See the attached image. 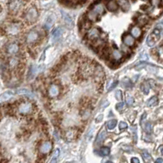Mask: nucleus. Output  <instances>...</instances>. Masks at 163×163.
<instances>
[{
    "label": "nucleus",
    "instance_id": "nucleus-45",
    "mask_svg": "<svg viewBox=\"0 0 163 163\" xmlns=\"http://www.w3.org/2000/svg\"><path fill=\"white\" fill-rule=\"evenodd\" d=\"M155 163H163V159L162 158H158L156 161H155Z\"/></svg>",
    "mask_w": 163,
    "mask_h": 163
},
{
    "label": "nucleus",
    "instance_id": "nucleus-44",
    "mask_svg": "<svg viewBox=\"0 0 163 163\" xmlns=\"http://www.w3.org/2000/svg\"><path fill=\"white\" fill-rule=\"evenodd\" d=\"M57 158L53 157V158L51 159V161H50V162L49 163H57Z\"/></svg>",
    "mask_w": 163,
    "mask_h": 163
},
{
    "label": "nucleus",
    "instance_id": "nucleus-13",
    "mask_svg": "<svg viewBox=\"0 0 163 163\" xmlns=\"http://www.w3.org/2000/svg\"><path fill=\"white\" fill-rule=\"evenodd\" d=\"M7 64H8V66L11 68V69H15L17 66H19V64H20V60L18 57H11L8 59V62H7Z\"/></svg>",
    "mask_w": 163,
    "mask_h": 163
},
{
    "label": "nucleus",
    "instance_id": "nucleus-21",
    "mask_svg": "<svg viewBox=\"0 0 163 163\" xmlns=\"http://www.w3.org/2000/svg\"><path fill=\"white\" fill-rule=\"evenodd\" d=\"M62 34V29L61 27H57L53 31V39H58Z\"/></svg>",
    "mask_w": 163,
    "mask_h": 163
},
{
    "label": "nucleus",
    "instance_id": "nucleus-22",
    "mask_svg": "<svg viewBox=\"0 0 163 163\" xmlns=\"http://www.w3.org/2000/svg\"><path fill=\"white\" fill-rule=\"evenodd\" d=\"M119 5L124 11H128L130 8V3L127 0H118Z\"/></svg>",
    "mask_w": 163,
    "mask_h": 163
},
{
    "label": "nucleus",
    "instance_id": "nucleus-42",
    "mask_svg": "<svg viewBox=\"0 0 163 163\" xmlns=\"http://www.w3.org/2000/svg\"><path fill=\"white\" fill-rule=\"evenodd\" d=\"M131 163H139V160L137 158H133L131 159Z\"/></svg>",
    "mask_w": 163,
    "mask_h": 163
},
{
    "label": "nucleus",
    "instance_id": "nucleus-10",
    "mask_svg": "<svg viewBox=\"0 0 163 163\" xmlns=\"http://www.w3.org/2000/svg\"><path fill=\"white\" fill-rule=\"evenodd\" d=\"M62 16L63 18V21L65 22V24L66 25V26L68 28H71L74 26V22H73V19L68 13H66L65 11H62Z\"/></svg>",
    "mask_w": 163,
    "mask_h": 163
},
{
    "label": "nucleus",
    "instance_id": "nucleus-19",
    "mask_svg": "<svg viewBox=\"0 0 163 163\" xmlns=\"http://www.w3.org/2000/svg\"><path fill=\"white\" fill-rule=\"evenodd\" d=\"M98 15L95 11H93V9L92 10H90V11L87 13L88 20L90 21V22H96V21L98 20Z\"/></svg>",
    "mask_w": 163,
    "mask_h": 163
},
{
    "label": "nucleus",
    "instance_id": "nucleus-6",
    "mask_svg": "<svg viewBox=\"0 0 163 163\" xmlns=\"http://www.w3.org/2000/svg\"><path fill=\"white\" fill-rule=\"evenodd\" d=\"M53 148V143L50 141L43 142L39 146V152L41 154H48Z\"/></svg>",
    "mask_w": 163,
    "mask_h": 163
},
{
    "label": "nucleus",
    "instance_id": "nucleus-32",
    "mask_svg": "<svg viewBox=\"0 0 163 163\" xmlns=\"http://www.w3.org/2000/svg\"><path fill=\"white\" fill-rule=\"evenodd\" d=\"M143 129H144V131H145V132H146L147 134H151L152 131V124H151L150 122H146V123L144 124Z\"/></svg>",
    "mask_w": 163,
    "mask_h": 163
},
{
    "label": "nucleus",
    "instance_id": "nucleus-8",
    "mask_svg": "<svg viewBox=\"0 0 163 163\" xmlns=\"http://www.w3.org/2000/svg\"><path fill=\"white\" fill-rule=\"evenodd\" d=\"M20 46L17 43H11L7 47V53L9 55H16L19 53Z\"/></svg>",
    "mask_w": 163,
    "mask_h": 163
},
{
    "label": "nucleus",
    "instance_id": "nucleus-27",
    "mask_svg": "<svg viewBox=\"0 0 163 163\" xmlns=\"http://www.w3.org/2000/svg\"><path fill=\"white\" fill-rule=\"evenodd\" d=\"M75 136H76V132L73 130H70L66 133V138L67 139V140L71 141L72 139H74Z\"/></svg>",
    "mask_w": 163,
    "mask_h": 163
},
{
    "label": "nucleus",
    "instance_id": "nucleus-26",
    "mask_svg": "<svg viewBox=\"0 0 163 163\" xmlns=\"http://www.w3.org/2000/svg\"><path fill=\"white\" fill-rule=\"evenodd\" d=\"M158 103V98L157 96H153L147 101V105L148 107H153V106H157Z\"/></svg>",
    "mask_w": 163,
    "mask_h": 163
},
{
    "label": "nucleus",
    "instance_id": "nucleus-47",
    "mask_svg": "<svg viewBox=\"0 0 163 163\" xmlns=\"http://www.w3.org/2000/svg\"><path fill=\"white\" fill-rule=\"evenodd\" d=\"M106 163H112V162L111 161H108V162H106Z\"/></svg>",
    "mask_w": 163,
    "mask_h": 163
},
{
    "label": "nucleus",
    "instance_id": "nucleus-29",
    "mask_svg": "<svg viewBox=\"0 0 163 163\" xmlns=\"http://www.w3.org/2000/svg\"><path fill=\"white\" fill-rule=\"evenodd\" d=\"M116 124H117V121L116 120H109L108 122L107 123V127H108V130L112 131V130H114L115 127L116 126Z\"/></svg>",
    "mask_w": 163,
    "mask_h": 163
},
{
    "label": "nucleus",
    "instance_id": "nucleus-38",
    "mask_svg": "<svg viewBox=\"0 0 163 163\" xmlns=\"http://www.w3.org/2000/svg\"><path fill=\"white\" fill-rule=\"evenodd\" d=\"M125 108V104L123 103H119L116 104V108L117 111H119V112H121V111H123V109Z\"/></svg>",
    "mask_w": 163,
    "mask_h": 163
},
{
    "label": "nucleus",
    "instance_id": "nucleus-33",
    "mask_svg": "<svg viewBox=\"0 0 163 163\" xmlns=\"http://www.w3.org/2000/svg\"><path fill=\"white\" fill-rule=\"evenodd\" d=\"M99 153L102 156H108L109 154H110V148L108 147H102L100 149V151H99Z\"/></svg>",
    "mask_w": 163,
    "mask_h": 163
},
{
    "label": "nucleus",
    "instance_id": "nucleus-5",
    "mask_svg": "<svg viewBox=\"0 0 163 163\" xmlns=\"http://www.w3.org/2000/svg\"><path fill=\"white\" fill-rule=\"evenodd\" d=\"M22 3L21 0H11L8 4V9L11 13H16L22 8Z\"/></svg>",
    "mask_w": 163,
    "mask_h": 163
},
{
    "label": "nucleus",
    "instance_id": "nucleus-37",
    "mask_svg": "<svg viewBox=\"0 0 163 163\" xmlns=\"http://www.w3.org/2000/svg\"><path fill=\"white\" fill-rule=\"evenodd\" d=\"M115 97L117 100H121L122 99V93L120 90H117L115 93Z\"/></svg>",
    "mask_w": 163,
    "mask_h": 163
},
{
    "label": "nucleus",
    "instance_id": "nucleus-7",
    "mask_svg": "<svg viewBox=\"0 0 163 163\" xmlns=\"http://www.w3.org/2000/svg\"><path fill=\"white\" fill-rule=\"evenodd\" d=\"M21 30V25L19 23H11L10 25H8V26L7 27V31L10 34H17Z\"/></svg>",
    "mask_w": 163,
    "mask_h": 163
},
{
    "label": "nucleus",
    "instance_id": "nucleus-40",
    "mask_svg": "<svg viewBox=\"0 0 163 163\" xmlns=\"http://www.w3.org/2000/svg\"><path fill=\"white\" fill-rule=\"evenodd\" d=\"M117 84H118V81H114L112 84V85L110 86V88L108 89V90L109 91H111V90H112L113 89H114L116 85H117Z\"/></svg>",
    "mask_w": 163,
    "mask_h": 163
},
{
    "label": "nucleus",
    "instance_id": "nucleus-28",
    "mask_svg": "<svg viewBox=\"0 0 163 163\" xmlns=\"http://www.w3.org/2000/svg\"><path fill=\"white\" fill-rule=\"evenodd\" d=\"M36 71H37L36 66H31L30 68V70H29V72H28V79H31V78H33V77L34 76V75H35Z\"/></svg>",
    "mask_w": 163,
    "mask_h": 163
},
{
    "label": "nucleus",
    "instance_id": "nucleus-25",
    "mask_svg": "<svg viewBox=\"0 0 163 163\" xmlns=\"http://www.w3.org/2000/svg\"><path fill=\"white\" fill-rule=\"evenodd\" d=\"M147 21H148V19H147V16H145V15H140V16L138 17L137 22H138V24L140 25V26H144L147 22Z\"/></svg>",
    "mask_w": 163,
    "mask_h": 163
},
{
    "label": "nucleus",
    "instance_id": "nucleus-41",
    "mask_svg": "<svg viewBox=\"0 0 163 163\" xmlns=\"http://www.w3.org/2000/svg\"><path fill=\"white\" fill-rule=\"evenodd\" d=\"M103 116L101 114L98 116V117H97V119H96V122L98 123V122H100V121H102V120H103Z\"/></svg>",
    "mask_w": 163,
    "mask_h": 163
},
{
    "label": "nucleus",
    "instance_id": "nucleus-46",
    "mask_svg": "<svg viewBox=\"0 0 163 163\" xmlns=\"http://www.w3.org/2000/svg\"><path fill=\"white\" fill-rule=\"evenodd\" d=\"M160 152H161V154H162V155H163V148H162V149H161V151H160Z\"/></svg>",
    "mask_w": 163,
    "mask_h": 163
},
{
    "label": "nucleus",
    "instance_id": "nucleus-34",
    "mask_svg": "<svg viewBox=\"0 0 163 163\" xmlns=\"http://www.w3.org/2000/svg\"><path fill=\"white\" fill-rule=\"evenodd\" d=\"M121 85H122L123 87L131 88V85H132V83H131V81L129 79H124L121 82Z\"/></svg>",
    "mask_w": 163,
    "mask_h": 163
},
{
    "label": "nucleus",
    "instance_id": "nucleus-20",
    "mask_svg": "<svg viewBox=\"0 0 163 163\" xmlns=\"http://www.w3.org/2000/svg\"><path fill=\"white\" fill-rule=\"evenodd\" d=\"M106 136H107V132L105 131H101V132L99 133V135H98L97 139H96V143H97V144H101V143L105 140Z\"/></svg>",
    "mask_w": 163,
    "mask_h": 163
},
{
    "label": "nucleus",
    "instance_id": "nucleus-14",
    "mask_svg": "<svg viewBox=\"0 0 163 163\" xmlns=\"http://www.w3.org/2000/svg\"><path fill=\"white\" fill-rule=\"evenodd\" d=\"M118 7H119V5H118V3H116V0H109L107 3V8L109 11H116L118 9Z\"/></svg>",
    "mask_w": 163,
    "mask_h": 163
},
{
    "label": "nucleus",
    "instance_id": "nucleus-31",
    "mask_svg": "<svg viewBox=\"0 0 163 163\" xmlns=\"http://www.w3.org/2000/svg\"><path fill=\"white\" fill-rule=\"evenodd\" d=\"M16 92H17V93H19V94H24V95H26V96H29V97H30L32 95L31 92L29 89H20Z\"/></svg>",
    "mask_w": 163,
    "mask_h": 163
},
{
    "label": "nucleus",
    "instance_id": "nucleus-43",
    "mask_svg": "<svg viewBox=\"0 0 163 163\" xmlns=\"http://www.w3.org/2000/svg\"><path fill=\"white\" fill-rule=\"evenodd\" d=\"M147 59H148V57H147V55L146 53H144L141 57V60H143V61H147Z\"/></svg>",
    "mask_w": 163,
    "mask_h": 163
},
{
    "label": "nucleus",
    "instance_id": "nucleus-1",
    "mask_svg": "<svg viewBox=\"0 0 163 163\" xmlns=\"http://www.w3.org/2000/svg\"><path fill=\"white\" fill-rule=\"evenodd\" d=\"M163 29V26L162 24L158 25L157 28H155L147 39V44L149 47H153L155 44H157L158 40L160 39L161 37V33H162V30Z\"/></svg>",
    "mask_w": 163,
    "mask_h": 163
},
{
    "label": "nucleus",
    "instance_id": "nucleus-17",
    "mask_svg": "<svg viewBox=\"0 0 163 163\" xmlns=\"http://www.w3.org/2000/svg\"><path fill=\"white\" fill-rule=\"evenodd\" d=\"M93 10L95 11L98 16H100V15H103L104 13V11H105V7H104L103 4H102V3H97L96 5H94Z\"/></svg>",
    "mask_w": 163,
    "mask_h": 163
},
{
    "label": "nucleus",
    "instance_id": "nucleus-30",
    "mask_svg": "<svg viewBox=\"0 0 163 163\" xmlns=\"http://www.w3.org/2000/svg\"><path fill=\"white\" fill-rule=\"evenodd\" d=\"M149 84L147 82H144L141 85V90L144 94H148L149 93Z\"/></svg>",
    "mask_w": 163,
    "mask_h": 163
},
{
    "label": "nucleus",
    "instance_id": "nucleus-35",
    "mask_svg": "<svg viewBox=\"0 0 163 163\" xmlns=\"http://www.w3.org/2000/svg\"><path fill=\"white\" fill-rule=\"evenodd\" d=\"M151 1V4H152L154 7H160L161 3H162V0H150Z\"/></svg>",
    "mask_w": 163,
    "mask_h": 163
},
{
    "label": "nucleus",
    "instance_id": "nucleus-3",
    "mask_svg": "<svg viewBox=\"0 0 163 163\" xmlns=\"http://www.w3.org/2000/svg\"><path fill=\"white\" fill-rule=\"evenodd\" d=\"M33 105L30 102H23L18 106V112L22 115L30 114L33 112Z\"/></svg>",
    "mask_w": 163,
    "mask_h": 163
},
{
    "label": "nucleus",
    "instance_id": "nucleus-4",
    "mask_svg": "<svg viewBox=\"0 0 163 163\" xmlns=\"http://www.w3.org/2000/svg\"><path fill=\"white\" fill-rule=\"evenodd\" d=\"M39 34L37 32L36 30H30V32L28 33L27 35H26V42L28 44H33L37 43L39 40Z\"/></svg>",
    "mask_w": 163,
    "mask_h": 163
},
{
    "label": "nucleus",
    "instance_id": "nucleus-12",
    "mask_svg": "<svg viewBox=\"0 0 163 163\" xmlns=\"http://www.w3.org/2000/svg\"><path fill=\"white\" fill-rule=\"evenodd\" d=\"M123 42L124 44L129 47H132L135 44V38L131 35V34H125L123 37Z\"/></svg>",
    "mask_w": 163,
    "mask_h": 163
},
{
    "label": "nucleus",
    "instance_id": "nucleus-2",
    "mask_svg": "<svg viewBox=\"0 0 163 163\" xmlns=\"http://www.w3.org/2000/svg\"><path fill=\"white\" fill-rule=\"evenodd\" d=\"M39 13L38 10L36 9V7H31L27 10L25 15V18L26 20V22H30V23H33V22H36L37 18H38Z\"/></svg>",
    "mask_w": 163,
    "mask_h": 163
},
{
    "label": "nucleus",
    "instance_id": "nucleus-18",
    "mask_svg": "<svg viewBox=\"0 0 163 163\" xmlns=\"http://www.w3.org/2000/svg\"><path fill=\"white\" fill-rule=\"evenodd\" d=\"M53 24H54V17L53 16H49V17L47 18L46 22H45L44 27L46 28V30H50L51 28L53 27Z\"/></svg>",
    "mask_w": 163,
    "mask_h": 163
},
{
    "label": "nucleus",
    "instance_id": "nucleus-24",
    "mask_svg": "<svg viewBox=\"0 0 163 163\" xmlns=\"http://www.w3.org/2000/svg\"><path fill=\"white\" fill-rule=\"evenodd\" d=\"M13 96V93L11 92V91H7V92H4L1 96H0V101H5V100H7L9 98H11V97Z\"/></svg>",
    "mask_w": 163,
    "mask_h": 163
},
{
    "label": "nucleus",
    "instance_id": "nucleus-39",
    "mask_svg": "<svg viewBox=\"0 0 163 163\" xmlns=\"http://www.w3.org/2000/svg\"><path fill=\"white\" fill-rule=\"evenodd\" d=\"M127 127H128V125H127V124H126L125 122H124V121H121V122H120L119 123V129L120 131L125 130Z\"/></svg>",
    "mask_w": 163,
    "mask_h": 163
},
{
    "label": "nucleus",
    "instance_id": "nucleus-16",
    "mask_svg": "<svg viewBox=\"0 0 163 163\" xmlns=\"http://www.w3.org/2000/svg\"><path fill=\"white\" fill-rule=\"evenodd\" d=\"M131 34L134 38H139L142 35L141 28L139 26H134L131 30Z\"/></svg>",
    "mask_w": 163,
    "mask_h": 163
},
{
    "label": "nucleus",
    "instance_id": "nucleus-23",
    "mask_svg": "<svg viewBox=\"0 0 163 163\" xmlns=\"http://www.w3.org/2000/svg\"><path fill=\"white\" fill-rule=\"evenodd\" d=\"M142 158L143 159L144 162L145 163H151L152 161V158L151 157V155L146 151H143L142 152Z\"/></svg>",
    "mask_w": 163,
    "mask_h": 163
},
{
    "label": "nucleus",
    "instance_id": "nucleus-15",
    "mask_svg": "<svg viewBox=\"0 0 163 163\" xmlns=\"http://www.w3.org/2000/svg\"><path fill=\"white\" fill-rule=\"evenodd\" d=\"M123 57V54H122V53L120 51L119 49H115L112 50V58L114 60V61H120V60H121V58Z\"/></svg>",
    "mask_w": 163,
    "mask_h": 163
},
{
    "label": "nucleus",
    "instance_id": "nucleus-11",
    "mask_svg": "<svg viewBox=\"0 0 163 163\" xmlns=\"http://www.w3.org/2000/svg\"><path fill=\"white\" fill-rule=\"evenodd\" d=\"M49 95L51 98H56L59 95L60 89L57 85H51L49 88Z\"/></svg>",
    "mask_w": 163,
    "mask_h": 163
},
{
    "label": "nucleus",
    "instance_id": "nucleus-36",
    "mask_svg": "<svg viewBox=\"0 0 163 163\" xmlns=\"http://www.w3.org/2000/svg\"><path fill=\"white\" fill-rule=\"evenodd\" d=\"M135 103V99L133 97L131 96H128L127 98H126V103L128 104V106H132Z\"/></svg>",
    "mask_w": 163,
    "mask_h": 163
},
{
    "label": "nucleus",
    "instance_id": "nucleus-9",
    "mask_svg": "<svg viewBox=\"0 0 163 163\" xmlns=\"http://www.w3.org/2000/svg\"><path fill=\"white\" fill-rule=\"evenodd\" d=\"M100 36V31L98 28H91L87 33V37L90 40H97Z\"/></svg>",
    "mask_w": 163,
    "mask_h": 163
}]
</instances>
